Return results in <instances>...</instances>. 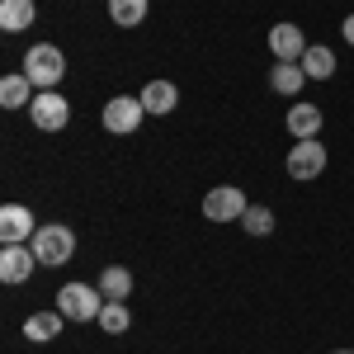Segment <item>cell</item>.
Listing matches in <instances>:
<instances>
[{"instance_id":"22","label":"cell","mask_w":354,"mask_h":354,"mask_svg":"<svg viewBox=\"0 0 354 354\" xmlns=\"http://www.w3.org/2000/svg\"><path fill=\"white\" fill-rule=\"evenodd\" d=\"M340 33H345V43L354 48V15H345V24H340Z\"/></svg>"},{"instance_id":"2","label":"cell","mask_w":354,"mask_h":354,"mask_svg":"<svg viewBox=\"0 0 354 354\" xmlns=\"http://www.w3.org/2000/svg\"><path fill=\"white\" fill-rule=\"evenodd\" d=\"M104 302L109 298L100 293V283H66V288H57V312L66 322H100Z\"/></svg>"},{"instance_id":"17","label":"cell","mask_w":354,"mask_h":354,"mask_svg":"<svg viewBox=\"0 0 354 354\" xmlns=\"http://www.w3.org/2000/svg\"><path fill=\"white\" fill-rule=\"evenodd\" d=\"M0 104H5V109H24V104H33V81H28L24 71H10V76L0 81Z\"/></svg>"},{"instance_id":"21","label":"cell","mask_w":354,"mask_h":354,"mask_svg":"<svg viewBox=\"0 0 354 354\" xmlns=\"http://www.w3.org/2000/svg\"><path fill=\"white\" fill-rule=\"evenodd\" d=\"M241 227L250 232V236H270V232H274V213L265 208V203H255V208H245Z\"/></svg>"},{"instance_id":"10","label":"cell","mask_w":354,"mask_h":354,"mask_svg":"<svg viewBox=\"0 0 354 354\" xmlns=\"http://www.w3.org/2000/svg\"><path fill=\"white\" fill-rule=\"evenodd\" d=\"M307 48H312V43H307V33H302L298 24H288V19H283V24L270 28V53L279 57V62H302Z\"/></svg>"},{"instance_id":"20","label":"cell","mask_w":354,"mask_h":354,"mask_svg":"<svg viewBox=\"0 0 354 354\" xmlns=\"http://www.w3.org/2000/svg\"><path fill=\"white\" fill-rule=\"evenodd\" d=\"M109 19L118 28H137L147 19V0H109Z\"/></svg>"},{"instance_id":"23","label":"cell","mask_w":354,"mask_h":354,"mask_svg":"<svg viewBox=\"0 0 354 354\" xmlns=\"http://www.w3.org/2000/svg\"><path fill=\"white\" fill-rule=\"evenodd\" d=\"M330 354H354V350H330Z\"/></svg>"},{"instance_id":"13","label":"cell","mask_w":354,"mask_h":354,"mask_svg":"<svg viewBox=\"0 0 354 354\" xmlns=\"http://www.w3.org/2000/svg\"><path fill=\"white\" fill-rule=\"evenodd\" d=\"M62 330H66V317H62L57 307L53 312H28L24 317V335L33 340V345H48V340H57Z\"/></svg>"},{"instance_id":"11","label":"cell","mask_w":354,"mask_h":354,"mask_svg":"<svg viewBox=\"0 0 354 354\" xmlns=\"http://www.w3.org/2000/svg\"><path fill=\"white\" fill-rule=\"evenodd\" d=\"M283 128H288V137L293 142H307V137H317L322 133V109L317 104H288V118H283Z\"/></svg>"},{"instance_id":"12","label":"cell","mask_w":354,"mask_h":354,"mask_svg":"<svg viewBox=\"0 0 354 354\" xmlns=\"http://www.w3.org/2000/svg\"><path fill=\"white\" fill-rule=\"evenodd\" d=\"M137 100H142V109H147V113L165 118V113H170L175 104H180V90H175V81H147Z\"/></svg>"},{"instance_id":"1","label":"cell","mask_w":354,"mask_h":354,"mask_svg":"<svg viewBox=\"0 0 354 354\" xmlns=\"http://www.w3.org/2000/svg\"><path fill=\"white\" fill-rule=\"evenodd\" d=\"M24 76L33 81V90H57L66 76V57L57 43H33L24 53Z\"/></svg>"},{"instance_id":"3","label":"cell","mask_w":354,"mask_h":354,"mask_svg":"<svg viewBox=\"0 0 354 354\" xmlns=\"http://www.w3.org/2000/svg\"><path fill=\"white\" fill-rule=\"evenodd\" d=\"M28 245H33L38 265L57 270V265H66V260L76 255V232H71V227H62V222H53V227H38Z\"/></svg>"},{"instance_id":"8","label":"cell","mask_w":354,"mask_h":354,"mask_svg":"<svg viewBox=\"0 0 354 354\" xmlns=\"http://www.w3.org/2000/svg\"><path fill=\"white\" fill-rule=\"evenodd\" d=\"M245 208H250L245 194L232 189V185H227V189H213L208 198H203V218H208V222H241Z\"/></svg>"},{"instance_id":"18","label":"cell","mask_w":354,"mask_h":354,"mask_svg":"<svg viewBox=\"0 0 354 354\" xmlns=\"http://www.w3.org/2000/svg\"><path fill=\"white\" fill-rule=\"evenodd\" d=\"M100 293L109 302H128V293H133V270H123V265L100 270Z\"/></svg>"},{"instance_id":"7","label":"cell","mask_w":354,"mask_h":354,"mask_svg":"<svg viewBox=\"0 0 354 354\" xmlns=\"http://www.w3.org/2000/svg\"><path fill=\"white\" fill-rule=\"evenodd\" d=\"M38 232V222L28 213L24 203H5L0 208V245H28Z\"/></svg>"},{"instance_id":"16","label":"cell","mask_w":354,"mask_h":354,"mask_svg":"<svg viewBox=\"0 0 354 354\" xmlns=\"http://www.w3.org/2000/svg\"><path fill=\"white\" fill-rule=\"evenodd\" d=\"M298 66L307 71V81H330L340 62H335V53H330L326 43H312V48L302 53V62H298Z\"/></svg>"},{"instance_id":"5","label":"cell","mask_w":354,"mask_h":354,"mask_svg":"<svg viewBox=\"0 0 354 354\" xmlns=\"http://www.w3.org/2000/svg\"><path fill=\"white\" fill-rule=\"evenodd\" d=\"M142 100L137 95H113L109 104H104V113H100V123H104V133H113V137H128V133H137L142 128Z\"/></svg>"},{"instance_id":"4","label":"cell","mask_w":354,"mask_h":354,"mask_svg":"<svg viewBox=\"0 0 354 354\" xmlns=\"http://www.w3.org/2000/svg\"><path fill=\"white\" fill-rule=\"evenodd\" d=\"M28 118H33L38 133H57V128L71 123V104H66V95H57V90H38L33 104H28Z\"/></svg>"},{"instance_id":"14","label":"cell","mask_w":354,"mask_h":354,"mask_svg":"<svg viewBox=\"0 0 354 354\" xmlns=\"http://www.w3.org/2000/svg\"><path fill=\"white\" fill-rule=\"evenodd\" d=\"M302 85H307V71H302L298 62H279L270 71V90L274 95H283V100H298Z\"/></svg>"},{"instance_id":"19","label":"cell","mask_w":354,"mask_h":354,"mask_svg":"<svg viewBox=\"0 0 354 354\" xmlns=\"http://www.w3.org/2000/svg\"><path fill=\"white\" fill-rule=\"evenodd\" d=\"M95 326L104 330V335H123V330L133 326V312H128V302H104V312H100V322Z\"/></svg>"},{"instance_id":"9","label":"cell","mask_w":354,"mask_h":354,"mask_svg":"<svg viewBox=\"0 0 354 354\" xmlns=\"http://www.w3.org/2000/svg\"><path fill=\"white\" fill-rule=\"evenodd\" d=\"M33 270H38L33 245H0V283H28Z\"/></svg>"},{"instance_id":"15","label":"cell","mask_w":354,"mask_h":354,"mask_svg":"<svg viewBox=\"0 0 354 354\" xmlns=\"http://www.w3.org/2000/svg\"><path fill=\"white\" fill-rule=\"evenodd\" d=\"M38 19V5L33 0H0V28L5 33H24Z\"/></svg>"},{"instance_id":"6","label":"cell","mask_w":354,"mask_h":354,"mask_svg":"<svg viewBox=\"0 0 354 354\" xmlns=\"http://www.w3.org/2000/svg\"><path fill=\"white\" fill-rule=\"evenodd\" d=\"M326 170V147L317 142V137H307V142H293V151H288V175L293 180H317Z\"/></svg>"}]
</instances>
